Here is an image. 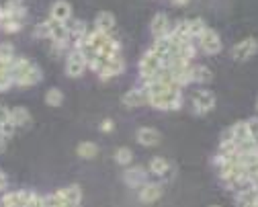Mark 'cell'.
Wrapping results in <instances>:
<instances>
[{"label": "cell", "instance_id": "35", "mask_svg": "<svg viewBox=\"0 0 258 207\" xmlns=\"http://www.w3.org/2000/svg\"><path fill=\"white\" fill-rule=\"evenodd\" d=\"M11 121V109L7 105H0V123Z\"/></svg>", "mask_w": 258, "mask_h": 207}, {"label": "cell", "instance_id": "14", "mask_svg": "<svg viewBox=\"0 0 258 207\" xmlns=\"http://www.w3.org/2000/svg\"><path fill=\"white\" fill-rule=\"evenodd\" d=\"M49 19L55 23H68L72 19V7L66 0H55L51 11H49Z\"/></svg>", "mask_w": 258, "mask_h": 207}, {"label": "cell", "instance_id": "41", "mask_svg": "<svg viewBox=\"0 0 258 207\" xmlns=\"http://www.w3.org/2000/svg\"><path fill=\"white\" fill-rule=\"evenodd\" d=\"M256 107H258V102H256Z\"/></svg>", "mask_w": 258, "mask_h": 207}, {"label": "cell", "instance_id": "20", "mask_svg": "<svg viewBox=\"0 0 258 207\" xmlns=\"http://www.w3.org/2000/svg\"><path fill=\"white\" fill-rule=\"evenodd\" d=\"M232 140H234L238 146H240V144H246V142H252L246 121H238V123L232 125Z\"/></svg>", "mask_w": 258, "mask_h": 207}, {"label": "cell", "instance_id": "34", "mask_svg": "<svg viewBox=\"0 0 258 207\" xmlns=\"http://www.w3.org/2000/svg\"><path fill=\"white\" fill-rule=\"evenodd\" d=\"M25 207H45V205H43V197L31 191V197H29V201H27Z\"/></svg>", "mask_w": 258, "mask_h": 207}, {"label": "cell", "instance_id": "16", "mask_svg": "<svg viewBox=\"0 0 258 207\" xmlns=\"http://www.w3.org/2000/svg\"><path fill=\"white\" fill-rule=\"evenodd\" d=\"M162 193H164L162 185H158V183H146L144 187H140L138 197H140L142 203H154V201H158L160 197H162Z\"/></svg>", "mask_w": 258, "mask_h": 207}, {"label": "cell", "instance_id": "4", "mask_svg": "<svg viewBox=\"0 0 258 207\" xmlns=\"http://www.w3.org/2000/svg\"><path fill=\"white\" fill-rule=\"evenodd\" d=\"M86 66H88L86 56H84L80 49L74 47V49L70 51L68 60H66V74H68L70 78H78V76H82V74L86 72Z\"/></svg>", "mask_w": 258, "mask_h": 207}, {"label": "cell", "instance_id": "33", "mask_svg": "<svg viewBox=\"0 0 258 207\" xmlns=\"http://www.w3.org/2000/svg\"><path fill=\"white\" fill-rule=\"evenodd\" d=\"M15 131H17V125L13 123V121H7V123H0V133H3L7 140H11V137L15 135Z\"/></svg>", "mask_w": 258, "mask_h": 207}, {"label": "cell", "instance_id": "39", "mask_svg": "<svg viewBox=\"0 0 258 207\" xmlns=\"http://www.w3.org/2000/svg\"><path fill=\"white\" fill-rule=\"evenodd\" d=\"M211 207H217V205H211Z\"/></svg>", "mask_w": 258, "mask_h": 207}, {"label": "cell", "instance_id": "38", "mask_svg": "<svg viewBox=\"0 0 258 207\" xmlns=\"http://www.w3.org/2000/svg\"><path fill=\"white\" fill-rule=\"evenodd\" d=\"M5 146H7V137H5L3 133H0V152L5 150Z\"/></svg>", "mask_w": 258, "mask_h": 207}, {"label": "cell", "instance_id": "27", "mask_svg": "<svg viewBox=\"0 0 258 207\" xmlns=\"http://www.w3.org/2000/svg\"><path fill=\"white\" fill-rule=\"evenodd\" d=\"M61 102H63V92L59 88H49L45 92V105H49V107H61Z\"/></svg>", "mask_w": 258, "mask_h": 207}, {"label": "cell", "instance_id": "12", "mask_svg": "<svg viewBox=\"0 0 258 207\" xmlns=\"http://www.w3.org/2000/svg\"><path fill=\"white\" fill-rule=\"evenodd\" d=\"M146 168L144 166H132V168H127L123 172V181L127 187H132V189H140L146 185Z\"/></svg>", "mask_w": 258, "mask_h": 207}, {"label": "cell", "instance_id": "17", "mask_svg": "<svg viewBox=\"0 0 258 207\" xmlns=\"http://www.w3.org/2000/svg\"><path fill=\"white\" fill-rule=\"evenodd\" d=\"M136 140H138L142 146L154 148V146L160 144V131L154 129V127H140L138 133H136Z\"/></svg>", "mask_w": 258, "mask_h": 207}, {"label": "cell", "instance_id": "26", "mask_svg": "<svg viewBox=\"0 0 258 207\" xmlns=\"http://www.w3.org/2000/svg\"><path fill=\"white\" fill-rule=\"evenodd\" d=\"M205 29H207V25H205L203 19H188V35H190V39L192 37H201L205 33Z\"/></svg>", "mask_w": 258, "mask_h": 207}, {"label": "cell", "instance_id": "2", "mask_svg": "<svg viewBox=\"0 0 258 207\" xmlns=\"http://www.w3.org/2000/svg\"><path fill=\"white\" fill-rule=\"evenodd\" d=\"M148 105H152L154 109H160V111H176L182 107V92H180V88H170L166 92L152 94Z\"/></svg>", "mask_w": 258, "mask_h": 207}, {"label": "cell", "instance_id": "40", "mask_svg": "<svg viewBox=\"0 0 258 207\" xmlns=\"http://www.w3.org/2000/svg\"><path fill=\"white\" fill-rule=\"evenodd\" d=\"M256 154H258V148H256Z\"/></svg>", "mask_w": 258, "mask_h": 207}, {"label": "cell", "instance_id": "1", "mask_svg": "<svg viewBox=\"0 0 258 207\" xmlns=\"http://www.w3.org/2000/svg\"><path fill=\"white\" fill-rule=\"evenodd\" d=\"M9 70L17 86H35L43 78L41 68L33 62H29L27 58H15V62L9 66Z\"/></svg>", "mask_w": 258, "mask_h": 207}, {"label": "cell", "instance_id": "36", "mask_svg": "<svg viewBox=\"0 0 258 207\" xmlns=\"http://www.w3.org/2000/svg\"><path fill=\"white\" fill-rule=\"evenodd\" d=\"M9 189V177L5 170H0V191H7Z\"/></svg>", "mask_w": 258, "mask_h": 207}, {"label": "cell", "instance_id": "3", "mask_svg": "<svg viewBox=\"0 0 258 207\" xmlns=\"http://www.w3.org/2000/svg\"><path fill=\"white\" fill-rule=\"evenodd\" d=\"M160 70H162V58H158L152 49L146 51V54L142 56V60H140V74H142V80L146 82V80L154 78Z\"/></svg>", "mask_w": 258, "mask_h": 207}, {"label": "cell", "instance_id": "30", "mask_svg": "<svg viewBox=\"0 0 258 207\" xmlns=\"http://www.w3.org/2000/svg\"><path fill=\"white\" fill-rule=\"evenodd\" d=\"M49 33H51V23L49 21H43V23L35 25V29H33V35L37 39H49Z\"/></svg>", "mask_w": 258, "mask_h": 207}, {"label": "cell", "instance_id": "37", "mask_svg": "<svg viewBox=\"0 0 258 207\" xmlns=\"http://www.w3.org/2000/svg\"><path fill=\"white\" fill-rule=\"evenodd\" d=\"M113 119H103V123H101V131H105V133H109V131H113Z\"/></svg>", "mask_w": 258, "mask_h": 207}, {"label": "cell", "instance_id": "29", "mask_svg": "<svg viewBox=\"0 0 258 207\" xmlns=\"http://www.w3.org/2000/svg\"><path fill=\"white\" fill-rule=\"evenodd\" d=\"M13 76H11V70H9V66H0V92H5L13 86Z\"/></svg>", "mask_w": 258, "mask_h": 207}, {"label": "cell", "instance_id": "10", "mask_svg": "<svg viewBox=\"0 0 258 207\" xmlns=\"http://www.w3.org/2000/svg\"><path fill=\"white\" fill-rule=\"evenodd\" d=\"M152 35L154 39H164V37H170V31H172V25H170V19L164 15V13H158L154 15L152 19Z\"/></svg>", "mask_w": 258, "mask_h": 207}, {"label": "cell", "instance_id": "22", "mask_svg": "<svg viewBox=\"0 0 258 207\" xmlns=\"http://www.w3.org/2000/svg\"><path fill=\"white\" fill-rule=\"evenodd\" d=\"M190 76H192V82L197 84H207L211 80V70L207 66H190Z\"/></svg>", "mask_w": 258, "mask_h": 207}, {"label": "cell", "instance_id": "21", "mask_svg": "<svg viewBox=\"0 0 258 207\" xmlns=\"http://www.w3.org/2000/svg\"><path fill=\"white\" fill-rule=\"evenodd\" d=\"M150 172L156 177H164L170 172V162L164 158V156H154L150 160Z\"/></svg>", "mask_w": 258, "mask_h": 207}, {"label": "cell", "instance_id": "18", "mask_svg": "<svg viewBox=\"0 0 258 207\" xmlns=\"http://www.w3.org/2000/svg\"><path fill=\"white\" fill-rule=\"evenodd\" d=\"M31 191H9L3 195V207H25Z\"/></svg>", "mask_w": 258, "mask_h": 207}, {"label": "cell", "instance_id": "15", "mask_svg": "<svg viewBox=\"0 0 258 207\" xmlns=\"http://www.w3.org/2000/svg\"><path fill=\"white\" fill-rule=\"evenodd\" d=\"M57 193L63 201V207H78L82 203V189L78 185H70L66 189H59Z\"/></svg>", "mask_w": 258, "mask_h": 207}, {"label": "cell", "instance_id": "5", "mask_svg": "<svg viewBox=\"0 0 258 207\" xmlns=\"http://www.w3.org/2000/svg\"><path fill=\"white\" fill-rule=\"evenodd\" d=\"M192 107H195V113L205 115L215 107V94L207 88H201L197 92H192Z\"/></svg>", "mask_w": 258, "mask_h": 207}, {"label": "cell", "instance_id": "8", "mask_svg": "<svg viewBox=\"0 0 258 207\" xmlns=\"http://www.w3.org/2000/svg\"><path fill=\"white\" fill-rule=\"evenodd\" d=\"M148 100H150V96H148V92H146L144 86H142V88H132V90H127V92L121 96L123 107H127V109L144 107V105H148Z\"/></svg>", "mask_w": 258, "mask_h": 207}, {"label": "cell", "instance_id": "13", "mask_svg": "<svg viewBox=\"0 0 258 207\" xmlns=\"http://www.w3.org/2000/svg\"><path fill=\"white\" fill-rule=\"evenodd\" d=\"M49 23H51L49 39L55 43V47H63V45L68 43V39L72 37V35H70V29L66 27V23H55V21H51V19H49Z\"/></svg>", "mask_w": 258, "mask_h": 207}, {"label": "cell", "instance_id": "9", "mask_svg": "<svg viewBox=\"0 0 258 207\" xmlns=\"http://www.w3.org/2000/svg\"><path fill=\"white\" fill-rule=\"evenodd\" d=\"M256 51H258V41H256L254 37H248V39H242V41H238V43L234 45L232 58L238 60V62H244V60L252 58Z\"/></svg>", "mask_w": 258, "mask_h": 207}, {"label": "cell", "instance_id": "25", "mask_svg": "<svg viewBox=\"0 0 258 207\" xmlns=\"http://www.w3.org/2000/svg\"><path fill=\"white\" fill-rule=\"evenodd\" d=\"M76 154H78L80 158L90 160V158H94L96 154H99V146H96L94 142H82V144L76 148Z\"/></svg>", "mask_w": 258, "mask_h": 207}, {"label": "cell", "instance_id": "28", "mask_svg": "<svg viewBox=\"0 0 258 207\" xmlns=\"http://www.w3.org/2000/svg\"><path fill=\"white\" fill-rule=\"evenodd\" d=\"M132 160H134V152H132V148H117L115 150V162L117 164H121V166H129L132 164Z\"/></svg>", "mask_w": 258, "mask_h": 207}, {"label": "cell", "instance_id": "19", "mask_svg": "<svg viewBox=\"0 0 258 207\" xmlns=\"http://www.w3.org/2000/svg\"><path fill=\"white\" fill-rule=\"evenodd\" d=\"M115 15L113 13H109V11H101L99 15H96V19H94V29L96 31H101V33H109L115 29Z\"/></svg>", "mask_w": 258, "mask_h": 207}, {"label": "cell", "instance_id": "23", "mask_svg": "<svg viewBox=\"0 0 258 207\" xmlns=\"http://www.w3.org/2000/svg\"><path fill=\"white\" fill-rule=\"evenodd\" d=\"M11 121L17 127H27L31 123V113L25 107H15V109H11Z\"/></svg>", "mask_w": 258, "mask_h": 207}, {"label": "cell", "instance_id": "32", "mask_svg": "<svg viewBox=\"0 0 258 207\" xmlns=\"http://www.w3.org/2000/svg\"><path fill=\"white\" fill-rule=\"evenodd\" d=\"M246 123H248V131H250V140L254 144H258V117H252Z\"/></svg>", "mask_w": 258, "mask_h": 207}, {"label": "cell", "instance_id": "31", "mask_svg": "<svg viewBox=\"0 0 258 207\" xmlns=\"http://www.w3.org/2000/svg\"><path fill=\"white\" fill-rule=\"evenodd\" d=\"M0 29L5 33H19L23 29V21H5V23H0Z\"/></svg>", "mask_w": 258, "mask_h": 207}, {"label": "cell", "instance_id": "24", "mask_svg": "<svg viewBox=\"0 0 258 207\" xmlns=\"http://www.w3.org/2000/svg\"><path fill=\"white\" fill-rule=\"evenodd\" d=\"M15 62V47L13 43H0V66H11Z\"/></svg>", "mask_w": 258, "mask_h": 207}, {"label": "cell", "instance_id": "11", "mask_svg": "<svg viewBox=\"0 0 258 207\" xmlns=\"http://www.w3.org/2000/svg\"><path fill=\"white\" fill-rule=\"evenodd\" d=\"M123 70H125V60H123L121 54H119V56L111 58V60L101 68V70H99V76H101V80H111V78L119 76Z\"/></svg>", "mask_w": 258, "mask_h": 207}, {"label": "cell", "instance_id": "7", "mask_svg": "<svg viewBox=\"0 0 258 207\" xmlns=\"http://www.w3.org/2000/svg\"><path fill=\"white\" fill-rule=\"evenodd\" d=\"M27 15V9L21 0H9L7 5L0 7V23L5 21H23Z\"/></svg>", "mask_w": 258, "mask_h": 207}, {"label": "cell", "instance_id": "6", "mask_svg": "<svg viewBox=\"0 0 258 207\" xmlns=\"http://www.w3.org/2000/svg\"><path fill=\"white\" fill-rule=\"evenodd\" d=\"M199 49L205 54V56H215L221 51V39L217 35V31L213 29H205V33L199 37Z\"/></svg>", "mask_w": 258, "mask_h": 207}]
</instances>
